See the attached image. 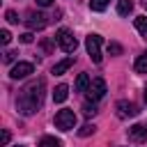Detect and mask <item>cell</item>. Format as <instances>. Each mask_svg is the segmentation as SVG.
<instances>
[{"mask_svg":"<svg viewBox=\"0 0 147 147\" xmlns=\"http://www.w3.org/2000/svg\"><path fill=\"white\" fill-rule=\"evenodd\" d=\"M41 103H44V80L37 78V80L28 83V85L21 90V96H18L16 106H18V113H21V115L30 117V115H34V113L41 108Z\"/></svg>","mask_w":147,"mask_h":147,"instance_id":"cell-1","label":"cell"},{"mask_svg":"<svg viewBox=\"0 0 147 147\" xmlns=\"http://www.w3.org/2000/svg\"><path fill=\"white\" fill-rule=\"evenodd\" d=\"M55 41H57V46H60L64 53H74V51L78 48V41H76V37H74V32L67 30V28H60V30H57Z\"/></svg>","mask_w":147,"mask_h":147,"instance_id":"cell-2","label":"cell"},{"mask_svg":"<svg viewBox=\"0 0 147 147\" xmlns=\"http://www.w3.org/2000/svg\"><path fill=\"white\" fill-rule=\"evenodd\" d=\"M55 126L60 129V131H71L74 126H76V113L74 110H69V108H62V110H57L55 113Z\"/></svg>","mask_w":147,"mask_h":147,"instance_id":"cell-3","label":"cell"},{"mask_svg":"<svg viewBox=\"0 0 147 147\" xmlns=\"http://www.w3.org/2000/svg\"><path fill=\"white\" fill-rule=\"evenodd\" d=\"M85 48H87V55L92 57V62H101V37L99 34H87L85 37Z\"/></svg>","mask_w":147,"mask_h":147,"instance_id":"cell-4","label":"cell"},{"mask_svg":"<svg viewBox=\"0 0 147 147\" xmlns=\"http://www.w3.org/2000/svg\"><path fill=\"white\" fill-rule=\"evenodd\" d=\"M87 99L90 101H99V99H103V94H106V80L103 78H94L92 83H90V87H87Z\"/></svg>","mask_w":147,"mask_h":147,"instance_id":"cell-5","label":"cell"},{"mask_svg":"<svg viewBox=\"0 0 147 147\" xmlns=\"http://www.w3.org/2000/svg\"><path fill=\"white\" fill-rule=\"evenodd\" d=\"M117 117L119 119H129V117H136L140 110H138V106L133 103V101H126V99H122V101H117Z\"/></svg>","mask_w":147,"mask_h":147,"instance_id":"cell-6","label":"cell"},{"mask_svg":"<svg viewBox=\"0 0 147 147\" xmlns=\"http://www.w3.org/2000/svg\"><path fill=\"white\" fill-rule=\"evenodd\" d=\"M25 25H28L30 30H44V28L48 25V16H44L41 11H28Z\"/></svg>","mask_w":147,"mask_h":147,"instance_id":"cell-7","label":"cell"},{"mask_svg":"<svg viewBox=\"0 0 147 147\" xmlns=\"http://www.w3.org/2000/svg\"><path fill=\"white\" fill-rule=\"evenodd\" d=\"M30 74H34V64H32V62H16V64L11 67V71H9V76H11L14 80L28 78Z\"/></svg>","mask_w":147,"mask_h":147,"instance_id":"cell-8","label":"cell"},{"mask_svg":"<svg viewBox=\"0 0 147 147\" xmlns=\"http://www.w3.org/2000/svg\"><path fill=\"white\" fill-rule=\"evenodd\" d=\"M129 138L133 140V142H145L147 140V124H133L131 129H129Z\"/></svg>","mask_w":147,"mask_h":147,"instance_id":"cell-9","label":"cell"},{"mask_svg":"<svg viewBox=\"0 0 147 147\" xmlns=\"http://www.w3.org/2000/svg\"><path fill=\"white\" fill-rule=\"evenodd\" d=\"M74 60H76V57H71V55H69V57H64L62 62H57V64H53V74H55V76H62V74H67V71L71 69V64H74Z\"/></svg>","mask_w":147,"mask_h":147,"instance_id":"cell-10","label":"cell"},{"mask_svg":"<svg viewBox=\"0 0 147 147\" xmlns=\"http://www.w3.org/2000/svg\"><path fill=\"white\" fill-rule=\"evenodd\" d=\"M67 96H69V87H67L64 83H60V85L53 90V101H55V103H64Z\"/></svg>","mask_w":147,"mask_h":147,"instance_id":"cell-11","label":"cell"},{"mask_svg":"<svg viewBox=\"0 0 147 147\" xmlns=\"http://www.w3.org/2000/svg\"><path fill=\"white\" fill-rule=\"evenodd\" d=\"M133 25H136V30L140 32V37L147 39V16H136V18H133Z\"/></svg>","mask_w":147,"mask_h":147,"instance_id":"cell-12","label":"cell"},{"mask_svg":"<svg viewBox=\"0 0 147 147\" xmlns=\"http://www.w3.org/2000/svg\"><path fill=\"white\" fill-rule=\"evenodd\" d=\"M87 87H90V76H87V74H78V78H76V90H78V92H87Z\"/></svg>","mask_w":147,"mask_h":147,"instance_id":"cell-13","label":"cell"},{"mask_svg":"<svg viewBox=\"0 0 147 147\" xmlns=\"http://www.w3.org/2000/svg\"><path fill=\"white\" fill-rule=\"evenodd\" d=\"M131 9H133V0H117V14L119 16H126Z\"/></svg>","mask_w":147,"mask_h":147,"instance_id":"cell-14","label":"cell"},{"mask_svg":"<svg viewBox=\"0 0 147 147\" xmlns=\"http://www.w3.org/2000/svg\"><path fill=\"white\" fill-rule=\"evenodd\" d=\"M39 147H62V142L55 138V136H44L39 140Z\"/></svg>","mask_w":147,"mask_h":147,"instance_id":"cell-15","label":"cell"},{"mask_svg":"<svg viewBox=\"0 0 147 147\" xmlns=\"http://www.w3.org/2000/svg\"><path fill=\"white\" fill-rule=\"evenodd\" d=\"M96 113H99V108H96V103H94V101H92V103L87 101V103L83 106V115H85V117H94Z\"/></svg>","mask_w":147,"mask_h":147,"instance_id":"cell-16","label":"cell"},{"mask_svg":"<svg viewBox=\"0 0 147 147\" xmlns=\"http://www.w3.org/2000/svg\"><path fill=\"white\" fill-rule=\"evenodd\" d=\"M94 131H96V126H94V124H83V126L78 129V136H80V138H87V136H92Z\"/></svg>","mask_w":147,"mask_h":147,"instance_id":"cell-17","label":"cell"},{"mask_svg":"<svg viewBox=\"0 0 147 147\" xmlns=\"http://www.w3.org/2000/svg\"><path fill=\"white\" fill-rule=\"evenodd\" d=\"M136 71L138 74H147V55H140L136 60Z\"/></svg>","mask_w":147,"mask_h":147,"instance_id":"cell-18","label":"cell"},{"mask_svg":"<svg viewBox=\"0 0 147 147\" xmlns=\"http://www.w3.org/2000/svg\"><path fill=\"white\" fill-rule=\"evenodd\" d=\"M108 2H110V0H90V7H92L94 11H103V9L108 7Z\"/></svg>","mask_w":147,"mask_h":147,"instance_id":"cell-19","label":"cell"},{"mask_svg":"<svg viewBox=\"0 0 147 147\" xmlns=\"http://www.w3.org/2000/svg\"><path fill=\"white\" fill-rule=\"evenodd\" d=\"M108 53H110V55H122V46H119L117 41H110V44H108Z\"/></svg>","mask_w":147,"mask_h":147,"instance_id":"cell-20","label":"cell"},{"mask_svg":"<svg viewBox=\"0 0 147 147\" xmlns=\"http://www.w3.org/2000/svg\"><path fill=\"white\" fill-rule=\"evenodd\" d=\"M0 41H2V44H9V41H11L9 30H0Z\"/></svg>","mask_w":147,"mask_h":147,"instance_id":"cell-21","label":"cell"},{"mask_svg":"<svg viewBox=\"0 0 147 147\" xmlns=\"http://www.w3.org/2000/svg\"><path fill=\"white\" fill-rule=\"evenodd\" d=\"M5 16H7V21H9V23H18V14H16V11H11V9H9Z\"/></svg>","mask_w":147,"mask_h":147,"instance_id":"cell-22","label":"cell"},{"mask_svg":"<svg viewBox=\"0 0 147 147\" xmlns=\"http://www.w3.org/2000/svg\"><path fill=\"white\" fill-rule=\"evenodd\" d=\"M21 41H23V44H30V41H32V32H25V34H21Z\"/></svg>","mask_w":147,"mask_h":147,"instance_id":"cell-23","label":"cell"},{"mask_svg":"<svg viewBox=\"0 0 147 147\" xmlns=\"http://www.w3.org/2000/svg\"><path fill=\"white\" fill-rule=\"evenodd\" d=\"M14 57H16V53H11V51H7V53H5V62H11Z\"/></svg>","mask_w":147,"mask_h":147,"instance_id":"cell-24","label":"cell"},{"mask_svg":"<svg viewBox=\"0 0 147 147\" xmlns=\"http://www.w3.org/2000/svg\"><path fill=\"white\" fill-rule=\"evenodd\" d=\"M0 142H2V147L9 142V131H2V140H0Z\"/></svg>","mask_w":147,"mask_h":147,"instance_id":"cell-25","label":"cell"},{"mask_svg":"<svg viewBox=\"0 0 147 147\" xmlns=\"http://www.w3.org/2000/svg\"><path fill=\"white\" fill-rule=\"evenodd\" d=\"M37 5H39V7H51L53 0H37Z\"/></svg>","mask_w":147,"mask_h":147,"instance_id":"cell-26","label":"cell"},{"mask_svg":"<svg viewBox=\"0 0 147 147\" xmlns=\"http://www.w3.org/2000/svg\"><path fill=\"white\" fill-rule=\"evenodd\" d=\"M145 103H147V85H145Z\"/></svg>","mask_w":147,"mask_h":147,"instance_id":"cell-27","label":"cell"},{"mask_svg":"<svg viewBox=\"0 0 147 147\" xmlns=\"http://www.w3.org/2000/svg\"><path fill=\"white\" fill-rule=\"evenodd\" d=\"M16 147H25V145H16Z\"/></svg>","mask_w":147,"mask_h":147,"instance_id":"cell-28","label":"cell"}]
</instances>
